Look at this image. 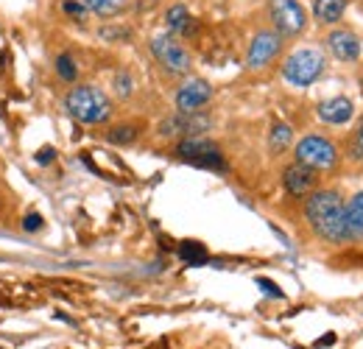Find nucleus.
Listing matches in <instances>:
<instances>
[{"instance_id": "f257e3e1", "label": "nucleus", "mask_w": 363, "mask_h": 349, "mask_svg": "<svg viewBox=\"0 0 363 349\" xmlns=\"http://www.w3.org/2000/svg\"><path fill=\"white\" fill-rule=\"evenodd\" d=\"M347 201L338 196V190H313L305 201V218L311 229L327 243H347Z\"/></svg>"}, {"instance_id": "f03ea898", "label": "nucleus", "mask_w": 363, "mask_h": 349, "mask_svg": "<svg viewBox=\"0 0 363 349\" xmlns=\"http://www.w3.org/2000/svg\"><path fill=\"white\" fill-rule=\"evenodd\" d=\"M65 109L79 123H106L112 115V104L106 92L90 84H79L65 95Z\"/></svg>"}, {"instance_id": "7ed1b4c3", "label": "nucleus", "mask_w": 363, "mask_h": 349, "mask_svg": "<svg viewBox=\"0 0 363 349\" xmlns=\"http://www.w3.org/2000/svg\"><path fill=\"white\" fill-rule=\"evenodd\" d=\"M294 157L299 165L316 171V174H327L338 168V145L321 134H308L294 145Z\"/></svg>"}, {"instance_id": "20e7f679", "label": "nucleus", "mask_w": 363, "mask_h": 349, "mask_svg": "<svg viewBox=\"0 0 363 349\" xmlns=\"http://www.w3.org/2000/svg\"><path fill=\"white\" fill-rule=\"evenodd\" d=\"M327 59L318 48H299L294 50L285 65H282V79L294 87H311L313 82H318V76L324 73Z\"/></svg>"}, {"instance_id": "39448f33", "label": "nucleus", "mask_w": 363, "mask_h": 349, "mask_svg": "<svg viewBox=\"0 0 363 349\" xmlns=\"http://www.w3.org/2000/svg\"><path fill=\"white\" fill-rule=\"evenodd\" d=\"M269 17L282 40H294L308 28V11L299 0H269Z\"/></svg>"}, {"instance_id": "423d86ee", "label": "nucleus", "mask_w": 363, "mask_h": 349, "mask_svg": "<svg viewBox=\"0 0 363 349\" xmlns=\"http://www.w3.org/2000/svg\"><path fill=\"white\" fill-rule=\"evenodd\" d=\"M177 154H179V160L196 165V168H210V171H224L227 168L218 145L204 140V137H184V140H179Z\"/></svg>"}, {"instance_id": "0eeeda50", "label": "nucleus", "mask_w": 363, "mask_h": 349, "mask_svg": "<svg viewBox=\"0 0 363 349\" xmlns=\"http://www.w3.org/2000/svg\"><path fill=\"white\" fill-rule=\"evenodd\" d=\"M151 53H154V59L168 70V73H187L190 70V65H193V59H190V53L182 48V43L174 37V34H157V37H151Z\"/></svg>"}, {"instance_id": "6e6552de", "label": "nucleus", "mask_w": 363, "mask_h": 349, "mask_svg": "<svg viewBox=\"0 0 363 349\" xmlns=\"http://www.w3.org/2000/svg\"><path fill=\"white\" fill-rule=\"evenodd\" d=\"M279 50H282V37L277 31H257L252 45H249V53H246V67L249 70L269 67L279 56Z\"/></svg>"}, {"instance_id": "1a4fd4ad", "label": "nucleus", "mask_w": 363, "mask_h": 349, "mask_svg": "<svg viewBox=\"0 0 363 349\" xmlns=\"http://www.w3.org/2000/svg\"><path fill=\"white\" fill-rule=\"evenodd\" d=\"M210 98H213V87H210V82H204V79H187V82L177 89V95H174L177 112H182V115L201 112V109L210 104Z\"/></svg>"}, {"instance_id": "9d476101", "label": "nucleus", "mask_w": 363, "mask_h": 349, "mask_svg": "<svg viewBox=\"0 0 363 349\" xmlns=\"http://www.w3.org/2000/svg\"><path fill=\"white\" fill-rule=\"evenodd\" d=\"M210 118L207 115H201V112H193V115H171V118H165L162 123H160V134L162 137H199L201 131L210 129Z\"/></svg>"}, {"instance_id": "9b49d317", "label": "nucleus", "mask_w": 363, "mask_h": 349, "mask_svg": "<svg viewBox=\"0 0 363 349\" xmlns=\"http://www.w3.org/2000/svg\"><path fill=\"white\" fill-rule=\"evenodd\" d=\"M318 184V174L299 165V162H291L285 171H282V187L291 199H308Z\"/></svg>"}, {"instance_id": "f8f14e48", "label": "nucleus", "mask_w": 363, "mask_h": 349, "mask_svg": "<svg viewBox=\"0 0 363 349\" xmlns=\"http://www.w3.org/2000/svg\"><path fill=\"white\" fill-rule=\"evenodd\" d=\"M327 48L338 62H355L361 56V37L350 28H333L327 34Z\"/></svg>"}, {"instance_id": "ddd939ff", "label": "nucleus", "mask_w": 363, "mask_h": 349, "mask_svg": "<svg viewBox=\"0 0 363 349\" xmlns=\"http://www.w3.org/2000/svg\"><path fill=\"white\" fill-rule=\"evenodd\" d=\"M355 115V104L347 98V95H335V98H327L318 104V118L330 126H341V123H350Z\"/></svg>"}, {"instance_id": "4468645a", "label": "nucleus", "mask_w": 363, "mask_h": 349, "mask_svg": "<svg viewBox=\"0 0 363 349\" xmlns=\"http://www.w3.org/2000/svg\"><path fill=\"white\" fill-rule=\"evenodd\" d=\"M344 216H347V240H363V190L347 201Z\"/></svg>"}, {"instance_id": "2eb2a0df", "label": "nucleus", "mask_w": 363, "mask_h": 349, "mask_svg": "<svg viewBox=\"0 0 363 349\" xmlns=\"http://www.w3.org/2000/svg\"><path fill=\"white\" fill-rule=\"evenodd\" d=\"M344 11H347V0H316L313 3V14H316V20L321 26L341 23Z\"/></svg>"}, {"instance_id": "dca6fc26", "label": "nucleus", "mask_w": 363, "mask_h": 349, "mask_svg": "<svg viewBox=\"0 0 363 349\" xmlns=\"http://www.w3.org/2000/svg\"><path fill=\"white\" fill-rule=\"evenodd\" d=\"M165 26H168V31L171 34H177V37H184V34H190V28H193V17H190V11H187V6H171L168 9V14H165Z\"/></svg>"}, {"instance_id": "f3484780", "label": "nucleus", "mask_w": 363, "mask_h": 349, "mask_svg": "<svg viewBox=\"0 0 363 349\" xmlns=\"http://www.w3.org/2000/svg\"><path fill=\"white\" fill-rule=\"evenodd\" d=\"M291 145H294V129L285 121H274L272 131H269V148H272V154H282Z\"/></svg>"}, {"instance_id": "a211bd4d", "label": "nucleus", "mask_w": 363, "mask_h": 349, "mask_svg": "<svg viewBox=\"0 0 363 349\" xmlns=\"http://www.w3.org/2000/svg\"><path fill=\"white\" fill-rule=\"evenodd\" d=\"M179 260L190 262V265H201V262H207V249L196 240H184L179 246Z\"/></svg>"}, {"instance_id": "6ab92c4d", "label": "nucleus", "mask_w": 363, "mask_h": 349, "mask_svg": "<svg viewBox=\"0 0 363 349\" xmlns=\"http://www.w3.org/2000/svg\"><path fill=\"white\" fill-rule=\"evenodd\" d=\"M56 73L62 82H76L79 79V70H76V62L70 53H59L56 56Z\"/></svg>"}, {"instance_id": "aec40b11", "label": "nucleus", "mask_w": 363, "mask_h": 349, "mask_svg": "<svg viewBox=\"0 0 363 349\" xmlns=\"http://www.w3.org/2000/svg\"><path fill=\"white\" fill-rule=\"evenodd\" d=\"M109 143H115V145H126V143H132L137 137V129L132 123H121V126H115V129H109Z\"/></svg>"}, {"instance_id": "412c9836", "label": "nucleus", "mask_w": 363, "mask_h": 349, "mask_svg": "<svg viewBox=\"0 0 363 349\" xmlns=\"http://www.w3.org/2000/svg\"><path fill=\"white\" fill-rule=\"evenodd\" d=\"M350 160H355V162H363V118L358 121V126L352 131V137H350Z\"/></svg>"}, {"instance_id": "4be33fe9", "label": "nucleus", "mask_w": 363, "mask_h": 349, "mask_svg": "<svg viewBox=\"0 0 363 349\" xmlns=\"http://www.w3.org/2000/svg\"><path fill=\"white\" fill-rule=\"evenodd\" d=\"M84 9H92V11H109L118 6V0H82Z\"/></svg>"}, {"instance_id": "5701e85b", "label": "nucleus", "mask_w": 363, "mask_h": 349, "mask_svg": "<svg viewBox=\"0 0 363 349\" xmlns=\"http://www.w3.org/2000/svg\"><path fill=\"white\" fill-rule=\"evenodd\" d=\"M62 9H65V11L70 14V17H79V20H82V17L87 14L84 3H76V0H65V3H62Z\"/></svg>"}, {"instance_id": "b1692460", "label": "nucleus", "mask_w": 363, "mask_h": 349, "mask_svg": "<svg viewBox=\"0 0 363 349\" xmlns=\"http://www.w3.org/2000/svg\"><path fill=\"white\" fill-rule=\"evenodd\" d=\"M23 229H26V232H37V229H43V216H40V213H28V216L23 218Z\"/></svg>"}, {"instance_id": "393cba45", "label": "nucleus", "mask_w": 363, "mask_h": 349, "mask_svg": "<svg viewBox=\"0 0 363 349\" xmlns=\"http://www.w3.org/2000/svg\"><path fill=\"white\" fill-rule=\"evenodd\" d=\"M115 89H118V95H129V92H132V79H129L126 73H121V76L115 79Z\"/></svg>"}, {"instance_id": "a878e982", "label": "nucleus", "mask_w": 363, "mask_h": 349, "mask_svg": "<svg viewBox=\"0 0 363 349\" xmlns=\"http://www.w3.org/2000/svg\"><path fill=\"white\" fill-rule=\"evenodd\" d=\"M257 285H260V288H263V291H266L269 297H277V299H282V291H279L277 285H272V279H266V277H260V279H257Z\"/></svg>"}, {"instance_id": "bb28decb", "label": "nucleus", "mask_w": 363, "mask_h": 349, "mask_svg": "<svg viewBox=\"0 0 363 349\" xmlns=\"http://www.w3.org/2000/svg\"><path fill=\"white\" fill-rule=\"evenodd\" d=\"M53 157H56V148H50V145H45V148H43V151L37 154V162H40V165H48V162H50Z\"/></svg>"}]
</instances>
